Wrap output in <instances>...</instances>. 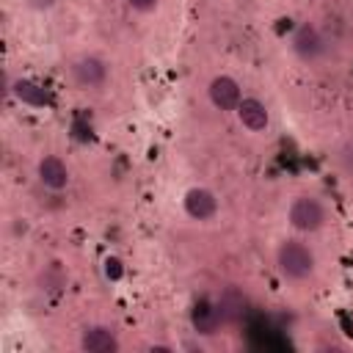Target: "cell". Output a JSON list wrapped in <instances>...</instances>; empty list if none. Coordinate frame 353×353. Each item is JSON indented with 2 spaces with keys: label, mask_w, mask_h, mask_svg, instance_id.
<instances>
[{
  "label": "cell",
  "mask_w": 353,
  "mask_h": 353,
  "mask_svg": "<svg viewBox=\"0 0 353 353\" xmlns=\"http://www.w3.org/2000/svg\"><path fill=\"white\" fill-rule=\"evenodd\" d=\"M290 50H292V55L298 58V61H303V63H314V61H320L323 55H325V36H323V30L314 25V22H301L295 30H292V36H290Z\"/></svg>",
  "instance_id": "cell-4"
},
{
  "label": "cell",
  "mask_w": 353,
  "mask_h": 353,
  "mask_svg": "<svg viewBox=\"0 0 353 353\" xmlns=\"http://www.w3.org/2000/svg\"><path fill=\"white\" fill-rule=\"evenodd\" d=\"M80 350L85 353H116L121 347L116 331L110 325H102V323H94V325H85L80 331V339H77Z\"/></svg>",
  "instance_id": "cell-6"
},
{
  "label": "cell",
  "mask_w": 353,
  "mask_h": 353,
  "mask_svg": "<svg viewBox=\"0 0 353 353\" xmlns=\"http://www.w3.org/2000/svg\"><path fill=\"white\" fill-rule=\"evenodd\" d=\"M287 221L295 232H303V234H312V232H320L328 221V212H325V204L314 196H295L290 201V210H287Z\"/></svg>",
  "instance_id": "cell-2"
},
{
  "label": "cell",
  "mask_w": 353,
  "mask_h": 353,
  "mask_svg": "<svg viewBox=\"0 0 353 353\" xmlns=\"http://www.w3.org/2000/svg\"><path fill=\"white\" fill-rule=\"evenodd\" d=\"M207 97H210L212 108L229 113V110H237V105H240V99H243V88H240V83H237L234 77H229V74H215V77L210 80V85H207Z\"/></svg>",
  "instance_id": "cell-5"
},
{
  "label": "cell",
  "mask_w": 353,
  "mask_h": 353,
  "mask_svg": "<svg viewBox=\"0 0 353 353\" xmlns=\"http://www.w3.org/2000/svg\"><path fill=\"white\" fill-rule=\"evenodd\" d=\"M221 325H223V317H221L218 303L199 301V303H196V309H193V328H196V334L212 336V334H215Z\"/></svg>",
  "instance_id": "cell-10"
},
{
  "label": "cell",
  "mask_w": 353,
  "mask_h": 353,
  "mask_svg": "<svg viewBox=\"0 0 353 353\" xmlns=\"http://www.w3.org/2000/svg\"><path fill=\"white\" fill-rule=\"evenodd\" d=\"M276 268H279L281 279H287V281H306L314 276L317 259H314V251L303 240L287 237L276 248Z\"/></svg>",
  "instance_id": "cell-1"
},
{
  "label": "cell",
  "mask_w": 353,
  "mask_h": 353,
  "mask_svg": "<svg viewBox=\"0 0 353 353\" xmlns=\"http://www.w3.org/2000/svg\"><path fill=\"white\" fill-rule=\"evenodd\" d=\"M36 176L47 190H63L69 185V168L58 154H44L36 165Z\"/></svg>",
  "instance_id": "cell-9"
},
{
  "label": "cell",
  "mask_w": 353,
  "mask_h": 353,
  "mask_svg": "<svg viewBox=\"0 0 353 353\" xmlns=\"http://www.w3.org/2000/svg\"><path fill=\"white\" fill-rule=\"evenodd\" d=\"M8 91H11L19 102H25V105H30V108H44V105L50 102L44 85H39L36 80H28V77H19V80L8 83Z\"/></svg>",
  "instance_id": "cell-11"
},
{
  "label": "cell",
  "mask_w": 353,
  "mask_h": 353,
  "mask_svg": "<svg viewBox=\"0 0 353 353\" xmlns=\"http://www.w3.org/2000/svg\"><path fill=\"white\" fill-rule=\"evenodd\" d=\"M69 72H72V80L85 91H99L110 80V63L97 52H85V55L74 58Z\"/></svg>",
  "instance_id": "cell-3"
},
{
  "label": "cell",
  "mask_w": 353,
  "mask_h": 353,
  "mask_svg": "<svg viewBox=\"0 0 353 353\" xmlns=\"http://www.w3.org/2000/svg\"><path fill=\"white\" fill-rule=\"evenodd\" d=\"M127 6L132 11H138V14H149V11H154L160 6V0H127Z\"/></svg>",
  "instance_id": "cell-12"
},
{
  "label": "cell",
  "mask_w": 353,
  "mask_h": 353,
  "mask_svg": "<svg viewBox=\"0 0 353 353\" xmlns=\"http://www.w3.org/2000/svg\"><path fill=\"white\" fill-rule=\"evenodd\" d=\"M182 204H185V212H188L193 221H210V218L218 215V196H215L210 188H204V185L190 188V190L185 193Z\"/></svg>",
  "instance_id": "cell-7"
},
{
  "label": "cell",
  "mask_w": 353,
  "mask_h": 353,
  "mask_svg": "<svg viewBox=\"0 0 353 353\" xmlns=\"http://www.w3.org/2000/svg\"><path fill=\"white\" fill-rule=\"evenodd\" d=\"M234 113L248 132H265L270 127V110L259 97H243Z\"/></svg>",
  "instance_id": "cell-8"
}]
</instances>
